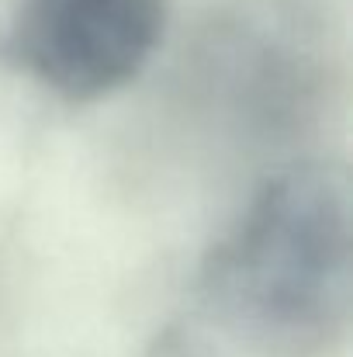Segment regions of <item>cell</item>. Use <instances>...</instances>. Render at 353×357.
Masks as SVG:
<instances>
[{"instance_id": "7a4b0ae2", "label": "cell", "mask_w": 353, "mask_h": 357, "mask_svg": "<svg viewBox=\"0 0 353 357\" xmlns=\"http://www.w3.org/2000/svg\"><path fill=\"white\" fill-rule=\"evenodd\" d=\"M163 31L166 0H17L0 56L66 101H97L149 66Z\"/></svg>"}, {"instance_id": "6da1fadb", "label": "cell", "mask_w": 353, "mask_h": 357, "mask_svg": "<svg viewBox=\"0 0 353 357\" xmlns=\"http://www.w3.org/2000/svg\"><path fill=\"white\" fill-rule=\"evenodd\" d=\"M350 184L333 160L274 170L146 357H329L350 333Z\"/></svg>"}, {"instance_id": "3957f363", "label": "cell", "mask_w": 353, "mask_h": 357, "mask_svg": "<svg viewBox=\"0 0 353 357\" xmlns=\"http://www.w3.org/2000/svg\"><path fill=\"white\" fill-rule=\"evenodd\" d=\"M198 84L256 139H291L322 101L319 63L277 28L256 21H219L198 42Z\"/></svg>"}]
</instances>
